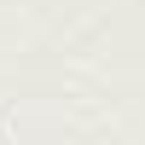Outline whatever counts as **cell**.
<instances>
[{"label":"cell","instance_id":"6da1fadb","mask_svg":"<svg viewBox=\"0 0 145 145\" xmlns=\"http://www.w3.org/2000/svg\"><path fill=\"white\" fill-rule=\"evenodd\" d=\"M0 145H6V139H0Z\"/></svg>","mask_w":145,"mask_h":145}]
</instances>
